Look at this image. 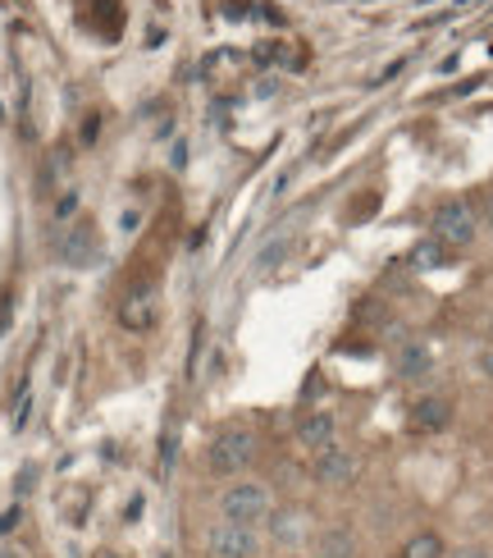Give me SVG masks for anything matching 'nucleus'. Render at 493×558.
<instances>
[{
    "label": "nucleus",
    "mask_w": 493,
    "mask_h": 558,
    "mask_svg": "<svg viewBox=\"0 0 493 558\" xmlns=\"http://www.w3.org/2000/svg\"><path fill=\"white\" fill-rule=\"evenodd\" d=\"M215 513H220V522L266 526V518L274 513V490L261 476H233L215 495Z\"/></svg>",
    "instance_id": "f257e3e1"
},
{
    "label": "nucleus",
    "mask_w": 493,
    "mask_h": 558,
    "mask_svg": "<svg viewBox=\"0 0 493 558\" xmlns=\"http://www.w3.org/2000/svg\"><path fill=\"white\" fill-rule=\"evenodd\" d=\"M480 211L466 197H443L430 211V239H439L448 252H466L480 239Z\"/></svg>",
    "instance_id": "f03ea898"
},
{
    "label": "nucleus",
    "mask_w": 493,
    "mask_h": 558,
    "mask_svg": "<svg viewBox=\"0 0 493 558\" xmlns=\"http://www.w3.org/2000/svg\"><path fill=\"white\" fill-rule=\"evenodd\" d=\"M256 462V435L247 426H220L206 445V472H215L224 481L247 476V468Z\"/></svg>",
    "instance_id": "7ed1b4c3"
},
{
    "label": "nucleus",
    "mask_w": 493,
    "mask_h": 558,
    "mask_svg": "<svg viewBox=\"0 0 493 558\" xmlns=\"http://www.w3.org/2000/svg\"><path fill=\"white\" fill-rule=\"evenodd\" d=\"M266 545L279 554H307L316 536V518L301 504H274V513L266 518Z\"/></svg>",
    "instance_id": "20e7f679"
},
{
    "label": "nucleus",
    "mask_w": 493,
    "mask_h": 558,
    "mask_svg": "<svg viewBox=\"0 0 493 558\" xmlns=\"http://www.w3.org/2000/svg\"><path fill=\"white\" fill-rule=\"evenodd\" d=\"M206 558H266V531L243 522H210L201 536Z\"/></svg>",
    "instance_id": "39448f33"
},
{
    "label": "nucleus",
    "mask_w": 493,
    "mask_h": 558,
    "mask_svg": "<svg viewBox=\"0 0 493 558\" xmlns=\"http://www.w3.org/2000/svg\"><path fill=\"white\" fill-rule=\"evenodd\" d=\"M311 476H316L320 490H352L361 476V458L343 445H329L324 453L311 458Z\"/></svg>",
    "instance_id": "423d86ee"
},
{
    "label": "nucleus",
    "mask_w": 493,
    "mask_h": 558,
    "mask_svg": "<svg viewBox=\"0 0 493 558\" xmlns=\"http://www.w3.org/2000/svg\"><path fill=\"white\" fill-rule=\"evenodd\" d=\"M457 422V408L448 393H420V399H411L407 408V430L411 435H443Z\"/></svg>",
    "instance_id": "0eeeda50"
},
{
    "label": "nucleus",
    "mask_w": 493,
    "mask_h": 558,
    "mask_svg": "<svg viewBox=\"0 0 493 558\" xmlns=\"http://www.w3.org/2000/svg\"><path fill=\"white\" fill-rule=\"evenodd\" d=\"M393 376L403 385H420L434 376V348L426 339H397L393 348Z\"/></svg>",
    "instance_id": "6e6552de"
},
{
    "label": "nucleus",
    "mask_w": 493,
    "mask_h": 558,
    "mask_svg": "<svg viewBox=\"0 0 493 558\" xmlns=\"http://www.w3.org/2000/svg\"><path fill=\"white\" fill-rule=\"evenodd\" d=\"M307 554L311 558H361V541H357V531H352V526L329 522V526H316Z\"/></svg>",
    "instance_id": "1a4fd4ad"
},
{
    "label": "nucleus",
    "mask_w": 493,
    "mask_h": 558,
    "mask_svg": "<svg viewBox=\"0 0 493 558\" xmlns=\"http://www.w3.org/2000/svg\"><path fill=\"white\" fill-rule=\"evenodd\" d=\"M329 445H338V416L334 412H307L301 416L297 422V449H307L316 458Z\"/></svg>",
    "instance_id": "9d476101"
},
{
    "label": "nucleus",
    "mask_w": 493,
    "mask_h": 558,
    "mask_svg": "<svg viewBox=\"0 0 493 558\" xmlns=\"http://www.w3.org/2000/svg\"><path fill=\"white\" fill-rule=\"evenodd\" d=\"M91 247H97V234H91V225H83V220H78V225H69V229H64V239H60V257H64L69 266H78V270H83V266L91 262Z\"/></svg>",
    "instance_id": "9b49d317"
},
{
    "label": "nucleus",
    "mask_w": 493,
    "mask_h": 558,
    "mask_svg": "<svg viewBox=\"0 0 493 558\" xmlns=\"http://www.w3.org/2000/svg\"><path fill=\"white\" fill-rule=\"evenodd\" d=\"M156 316H160V302H156V289H147V293H133L124 307H120V320H124V330H151L156 325Z\"/></svg>",
    "instance_id": "f8f14e48"
},
{
    "label": "nucleus",
    "mask_w": 493,
    "mask_h": 558,
    "mask_svg": "<svg viewBox=\"0 0 493 558\" xmlns=\"http://www.w3.org/2000/svg\"><path fill=\"white\" fill-rule=\"evenodd\" d=\"M397 558H448V541H443L439 531L420 526V531H411L403 545H397Z\"/></svg>",
    "instance_id": "ddd939ff"
},
{
    "label": "nucleus",
    "mask_w": 493,
    "mask_h": 558,
    "mask_svg": "<svg viewBox=\"0 0 493 558\" xmlns=\"http://www.w3.org/2000/svg\"><path fill=\"white\" fill-rule=\"evenodd\" d=\"M448 257H453V252L443 247L439 239H420V243L411 247V266H416V270H439V266H448Z\"/></svg>",
    "instance_id": "4468645a"
},
{
    "label": "nucleus",
    "mask_w": 493,
    "mask_h": 558,
    "mask_svg": "<svg viewBox=\"0 0 493 558\" xmlns=\"http://www.w3.org/2000/svg\"><path fill=\"white\" fill-rule=\"evenodd\" d=\"M448 558H493V549L480 541H461V545H448Z\"/></svg>",
    "instance_id": "2eb2a0df"
},
{
    "label": "nucleus",
    "mask_w": 493,
    "mask_h": 558,
    "mask_svg": "<svg viewBox=\"0 0 493 558\" xmlns=\"http://www.w3.org/2000/svg\"><path fill=\"white\" fill-rule=\"evenodd\" d=\"M476 371H480V380L493 389V348H484V353H480V362H476Z\"/></svg>",
    "instance_id": "dca6fc26"
},
{
    "label": "nucleus",
    "mask_w": 493,
    "mask_h": 558,
    "mask_svg": "<svg viewBox=\"0 0 493 558\" xmlns=\"http://www.w3.org/2000/svg\"><path fill=\"white\" fill-rule=\"evenodd\" d=\"M74 211H78V193H69V197L56 202V216H60V220H64V216H74Z\"/></svg>",
    "instance_id": "f3484780"
},
{
    "label": "nucleus",
    "mask_w": 493,
    "mask_h": 558,
    "mask_svg": "<svg viewBox=\"0 0 493 558\" xmlns=\"http://www.w3.org/2000/svg\"><path fill=\"white\" fill-rule=\"evenodd\" d=\"M480 225L493 234V193H489V197H484V206H480Z\"/></svg>",
    "instance_id": "a211bd4d"
},
{
    "label": "nucleus",
    "mask_w": 493,
    "mask_h": 558,
    "mask_svg": "<svg viewBox=\"0 0 493 558\" xmlns=\"http://www.w3.org/2000/svg\"><path fill=\"white\" fill-rule=\"evenodd\" d=\"M284 558H311V554H284Z\"/></svg>",
    "instance_id": "6ab92c4d"
}]
</instances>
